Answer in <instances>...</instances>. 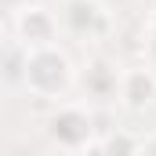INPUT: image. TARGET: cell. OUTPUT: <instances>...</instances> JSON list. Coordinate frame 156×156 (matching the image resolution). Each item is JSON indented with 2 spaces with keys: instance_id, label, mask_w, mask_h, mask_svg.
I'll use <instances>...</instances> for the list:
<instances>
[{
  "instance_id": "1",
  "label": "cell",
  "mask_w": 156,
  "mask_h": 156,
  "mask_svg": "<svg viewBox=\"0 0 156 156\" xmlns=\"http://www.w3.org/2000/svg\"><path fill=\"white\" fill-rule=\"evenodd\" d=\"M76 66L73 58L58 47V44H47V47H29L26 55V76H22V87L40 98V102H62L69 98V91H76Z\"/></svg>"
},
{
  "instance_id": "8",
  "label": "cell",
  "mask_w": 156,
  "mask_h": 156,
  "mask_svg": "<svg viewBox=\"0 0 156 156\" xmlns=\"http://www.w3.org/2000/svg\"><path fill=\"white\" fill-rule=\"evenodd\" d=\"M142 58L149 66H156V11H149L145 29H142Z\"/></svg>"
},
{
  "instance_id": "10",
  "label": "cell",
  "mask_w": 156,
  "mask_h": 156,
  "mask_svg": "<svg viewBox=\"0 0 156 156\" xmlns=\"http://www.w3.org/2000/svg\"><path fill=\"white\" fill-rule=\"evenodd\" d=\"M26 4H37V0H4L7 11H18V7H26Z\"/></svg>"
},
{
  "instance_id": "4",
  "label": "cell",
  "mask_w": 156,
  "mask_h": 156,
  "mask_svg": "<svg viewBox=\"0 0 156 156\" xmlns=\"http://www.w3.org/2000/svg\"><path fill=\"white\" fill-rule=\"evenodd\" d=\"M120 69L109 55H87L83 69L76 73V91L87 105H113L120 98Z\"/></svg>"
},
{
  "instance_id": "7",
  "label": "cell",
  "mask_w": 156,
  "mask_h": 156,
  "mask_svg": "<svg viewBox=\"0 0 156 156\" xmlns=\"http://www.w3.org/2000/svg\"><path fill=\"white\" fill-rule=\"evenodd\" d=\"M94 153H142V134H116L113 127L98 138Z\"/></svg>"
},
{
  "instance_id": "6",
  "label": "cell",
  "mask_w": 156,
  "mask_h": 156,
  "mask_svg": "<svg viewBox=\"0 0 156 156\" xmlns=\"http://www.w3.org/2000/svg\"><path fill=\"white\" fill-rule=\"evenodd\" d=\"M120 109L127 113H145L156 105V66H149L145 58L138 66H123L120 73Z\"/></svg>"
},
{
  "instance_id": "5",
  "label": "cell",
  "mask_w": 156,
  "mask_h": 156,
  "mask_svg": "<svg viewBox=\"0 0 156 156\" xmlns=\"http://www.w3.org/2000/svg\"><path fill=\"white\" fill-rule=\"evenodd\" d=\"M7 29L15 33V40H22L26 47H47V44H58L62 22H58L55 11H47L40 4H26L18 11H11Z\"/></svg>"
},
{
  "instance_id": "9",
  "label": "cell",
  "mask_w": 156,
  "mask_h": 156,
  "mask_svg": "<svg viewBox=\"0 0 156 156\" xmlns=\"http://www.w3.org/2000/svg\"><path fill=\"white\" fill-rule=\"evenodd\" d=\"M142 153H156V134H142Z\"/></svg>"
},
{
  "instance_id": "3",
  "label": "cell",
  "mask_w": 156,
  "mask_h": 156,
  "mask_svg": "<svg viewBox=\"0 0 156 156\" xmlns=\"http://www.w3.org/2000/svg\"><path fill=\"white\" fill-rule=\"evenodd\" d=\"M62 33L80 44H98L113 33V7L105 0H62L58 7Z\"/></svg>"
},
{
  "instance_id": "2",
  "label": "cell",
  "mask_w": 156,
  "mask_h": 156,
  "mask_svg": "<svg viewBox=\"0 0 156 156\" xmlns=\"http://www.w3.org/2000/svg\"><path fill=\"white\" fill-rule=\"evenodd\" d=\"M44 134L47 142L58 149V153H94L98 149V116L87 102H73V98H62L55 102V109L47 113L44 123Z\"/></svg>"
}]
</instances>
